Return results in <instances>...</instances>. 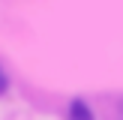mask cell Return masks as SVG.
I'll return each instance as SVG.
<instances>
[{"label": "cell", "mask_w": 123, "mask_h": 120, "mask_svg": "<svg viewBox=\"0 0 123 120\" xmlns=\"http://www.w3.org/2000/svg\"><path fill=\"white\" fill-rule=\"evenodd\" d=\"M69 120H96V117L84 99H72L69 102Z\"/></svg>", "instance_id": "cell-1"}, {"label": "cell", "mask_w": 123, "mask_h": 120, "mask_svg": "<svg viewBox=\"0 0 123 120\" xmlns=\"http://www.w3.org/2000/svg\"><path fill=\"white\" fill-rule=\"evenodd\" d=\"M6 87H9V78H6V75H3V69H0V96L6 93Z\"/></svg>", "instance_id": "cell-2"}]
</instances>
